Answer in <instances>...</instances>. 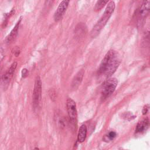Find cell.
Here are the masks:
<instances>
[{
    "label": "cell",
    "mask_w": 150,
    "mask_h": 150,
    "mask_svg": "<svg viewBox=\"0 0 150 150\" xmlns=\"http://www.w3.org/2000/svg\"><path fill=\"white\" fill-rule=\"evenodd\" d=\"M28 74V70L26 69H22V76L23 77H25Z\"/></svg>",
    "instance_id": "obj_19"
},
{
    "label": "cell",
    "mask_w": 150,
    "mask_h": 150,
    "mask_svg": "<svg viewBox=\"0 0 150 150\" xmlns=\"http://www.w3.org/2000/svg\"><path fill=\"white\" fill-rule=\"evenodd\" d=\"M16 67H17V62H13V63L11 65L9 69L7 70V71L1 77V82L4 86H5V87L6 86H8L9 82L11 81Z\"/></svg>",
    "instance_id": "obj_8"
},
{
    "label": "cell",
    "mask_w": 150,
    "mask_h": 150,
    "mask_svg": "<svg viewBox=\"0 0 150 150\" xmlns=\"http://www.w3.org/2000/svg\"><path fill=\"white\" fill-rule=\"evenodd\" d=\"M108 0H98L96 4L94 9L96 11L101 10L108 2Z\"/></svg>",
    "instance_id": "obj_15"
},
{
    "label": "cell",
    "mask_w": 150,
    "mask_h": 150,
    "mask_svg": "<svg viewBox=\"0 0 150 150\" xmlns=\"http://www.w3.org/2000/svg\"><path fill=\"white\" fill-rule=\"evenodd\" d=\"M86 28L85 27V25L83 24V23H79L76 29V36L79 38H81L84 33H86Z\"/></svg>",
    "instance_id": "obj_13"
},
{
    "label": "cell",
    "mask_w": 150,
    "mask_h": 150,
    "mask_svg": "<svg viewBox=\"0 0 150 150\" xmlns=\"http://www.w3.org/2000/svg\"><path fill=\"white\" fill-rule=\"evenodd\" d=\"M21 20H22V17H21L19 18V20L18 21V22L16 23V25H15L13 28L12 29L10 33L6 36V39H5V41H6V43L11 42L16 37V36L18 35V29H19V25H20V23L21 22Z\"/></svg>",
    "instance_id": "obj_11"
},
{
    "label": "cell",
    "mask_w": 150,
    "mask_h": 150,
    "mask_svg": "<svg viewBox=\"0 0 150 150\" xmlns=\"http://www.w3.org/2000/svg\"><path fill=\"white\" fill-rule=\"evenodd\" d=\"M54 0H46L45 1V5L48 6H50L51 5H52L53 2Z\"/></svg>",
    "instance_id": "obj_18"
},
{
    "label": "cell",
    "mask_w": 150,
    "mask_h": 150,
    "mask_svg": "<svg viewBox=\"0 0 150 150\" xmlns=\"http://www.w3.org/2000/svg\"><path fill=\"white\" fill-rule=\"evenodd\" d=\"M122 117L125 120L130 121L134 119L135 118V115L132 114V113H131V112H125L124 114H122Z\"/></svg>",
    "instance_id": "obj_16"
},
{
    "label": "cell",
    "mask_w": 150,
    "mask_h": 150,
    "mask_svg": "<svg viewBox=\"0 0 150 150\" xmlns=\"http://www.w3.org/2000/svg\"><path fill=\"white\" fill-rule=\"evenodd\" d=\"M70 2V0H63L59 5L56 11L54 14V19L56 22L60 21L64 15L69 4Z\"/></svg>",
    "instance_id": "obj_7"
},
{
    "label": "cell",
    "mask_w": 150,
    "mask_h": 150,
    "mask_svg": "<svg viewBox=\"0 0 150 150\" xmlns=\"http://www.w3.org/2000/svg\"><path fill=\"white\" fill-rule=\"evenodd\" d=\"M149 127V120L148 117H146L140 121L137 125L135 133L136 134H141L145 132Z\"/></svg>",
    "instance_id": "obj_9"
},
{
    "label": "cell",
    "mask_w": 150,
    "mask_h": 150,
    "mask_svg": "<svg viewBox=\"0 0 150 150\" xmlns=\"http://www.w3.org/2000/svg\"><path fill=\"white\" fill-rule=\"evenodd\" d=\"M115 7V5L114 2L111 1L108 4L103 15L90 32V36L92 38H95L99 35L101 30L105 26L110 18L113 13Z\"/></svg>",
    "instance_id": "obj_2"
},
{
    "label": "cell",
    "mask_w": 150,
    "mask_h": 150,
    "mask_svg": "<svg viewBox=\"0 0 150 150\" xmlns=\"http://www.w3.org/2000/svg\"><path fill=\"white\" fill-rule=\"evenodd\" d=\"M149 108V104H146V105H145L144 107V108H143V109H142V114H143V115H145V114H146L148 112Z\"/></svg>",
    "instance_id": "obj_17"
},
{
    "label": "cell",
    "mask_w": 150,
    "mask_h": 150,
    "mask_svg": "<svg viewBox=\"0 0 150 150\" xmlns=\"http://www.w3.org/2000/svg\"><path fill=\"white\" fill-rule=\"evenodd\" d=\"M117 137V133L115 131H110L108 133H107L103 138V140L104 142H109L115 139V138Z\"/></svg>",
    "instance_id": "obj_14"
},
{
    "label": "cell",
    "mask_w": 150,
    "mask_h": 150,
    "mask_svg": "<svg viewBox=\"0 0 150 150\" xmlns=\"http://www.w3.org/2000/svg\"><path fill=\"white\" fill-rule=\"evenodd\" d=\"M32 97L33 106L35 108L38 107L42 98V81L39 76L36 77Z\"/></svg>",
    "instance_id": "obj_5"
},
{
    "label": "cell",
    "mask_w": 150,
    "mask_h": 150,
    "mask_svg": "<svg viewBox=\"0 0 150 150\" xmlns=\"http://www.w3.org/2000/svg\"><path fill=\"white\" fill-rule=\"evenodd\" d=\"M118 84V80L116 78H108L103 83L101 87V99L104 100L108 98L115 91Z\"/></svg>",
    "instance_id": "obj_3"
},
{
    "label": "cell",
    "mask_w": 150,
    "mask_h": 150,
    "mask_svg": "<svg viewBox=\"0 0 150 150\" xmlns=\"http://www.w3.org/2000/svg\"><path fill=\"white\" fill-rule=\"evenodd\" d=\"M150 9V0H142L138 12V23L141 24L148 16Z\"/></svg>",
    "instance_id": "obj_6"
},
{
    "label": "cell",
    "mask_w": 150,
    "mask_h": 150,
    "mask_svg": "<svg viewBox=\"0 0 150 150\" xmlns=\"http://www.w3.org/2000/svg\"><path fill=\"white\" fill-rule=\"evenodd\" d=\"M16 53H17V56L19 55V53H20V50H19V48H18V47H16L15 49H14L13 53H14L15 55L16 54Z\"/></svg>",
    "instance_id": "obj_20"
},
{
    "label": "cell",
    "mask_w": 150,
    "mask_h": 150,
    "mask_svg": "<svg viewBox=\"0 0 150 150\" xmlns=\"http://www.w3.org/2000/svg\"><path fill=\"white\" fill-rule=\"evenodd\" d=\"M84 73V70L81 69L80 71H79L78 73L75 75L71 83V88L73 89L76 90L79 87V86L80 85L83 78Z\"/></svg>",
    "instance_id": "obj_10"
},
{
    "label": "cell",
    "mask_w": 150,
    "mask_h": 150,
    "mask_svg": "<svg viewBox=\"0 0 150 150\" xmlns=\"http://www.w3.org/2000/svg\"><path fill=\"white\" fill-rule=\"evenodd\" d=\"M87 127L86 125L83 124L80 127L77 135V141L81 143L85 141L87 136Z\"/></svg>",
    "instance_id": "obj_12"
},
{
    "label": "cell",
    "mask_w": 150,
    "mask_h": 150,
    "mask_svg": "<svg viewBox=\"0 0 150 150\" xmlns=\"http://www.w3.org/2000/svg\"><path fill=\"white\" fill-rule=\"evenodd\" d=\"M118 53L114 50H110L104 56L98 69V74L109 77L113 74L120 64Z\"/></svg>",
    "instance_id": "obj_1"
},
{
    "label": "cell",
    "mask_w": 150,
    "mask_h": 150,
    "mask_svg": "<svg viewBox=\"0 0 150 150\" xmlns=\"http://www.w3.org/2000/svg\"><path fill=\"white\" fill-rule=\"evenodd\" d=\"M66 107L69 121L74 127H76L77 122V113L75 101L71 98H68L66 101Z\"/></svg>",
    "instance_id": "obj_4"
}]
</instances>
